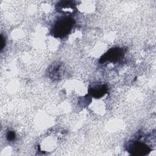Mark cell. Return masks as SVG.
I'll use <instances>...</instances> for the list:
<instances>
[{
  "label": "cell",
  "instance_id": "obj_3",
  "mask_svg": "<svg viewBox=\"0 0 156 156\" xmlns=\"http://www.w3.org/2000/svg\"><path fill=\"white\" fill-rule=\"evenodd\" d=\"M125 52L122 48L114 47L107 51L101 58L99 62L104 63L105 62L116 63L121 61L124 56Z\"/></svg>",
  "mask_w": 156,
  "mask_h": 156
},
{
  "label": "cell",
  "instance_id": "obj_6",
  "mask_svg": "<svg viewBox=\"0 0 156 156\" xmlns=\"http://www.w3.org/2000/svg\"><path fill=\"white\" fill-rule=\"evenodd\" d=\"M6 138L9 141H12L15 140L16 138L15 132L13 130H8V132H7Z\"/></svg>",
  "mask_w": 156,
  "mask_h": 156
},
{
  "label": "cell",
  "instance_id": "obj_5",
  "mask_svg": "<svg viewBox=\"0 0 156 156\" xmlns=\"http://www.w3.org/2000/svg\"><path fill=\"white\" fill-rule=\"evenodd\" d=\"M60 66L58 64L57 65H52L48 69L49 73H48L49 77L53 79H58L60 78L61 71H60Z\"/></svg>",
  "mask_w": 156,
  "mask_h": 156
},
{
  "label": "cell",
  "instance_id": "obj_7",
  "mask_svg": "<svg viewBox=\"0 0 156 156\" xmlns=\"http://www.w3.org/2000/svg\"><path fill=\"white\" fill-rule=\"evenodd\" d=\"M5 40L4 38L2 35L1 34V51H2L3 48L5 46Z\"/></svg>",
  "mask_w": 156,
  "mask_h": 156
},
{
  "label": "cell",
  "instance_id": "obj_1",
  "mask_svg": "<svg viewBox=\"0 0 156 156\" xmlns=\"http://www.w3.org/2000/svg\"><path fill=\"white\" fill-rule=\"evenodd\" d=\"M74 24V20L71 17H60L54 23L51 34L55 38H64L71 32Z\"/></svg>",
  "mask_w": 156,
  "mask_h": 156
},
{
  "label": "cell",
  "instance_id": "obj_4",
  "mask_svg": "<svg viewBox=\"0 0 156 156\" xmlns=\"http://www.w3.org/2000/svg\"><path fill=\"white\" fill-rule=\"evenodd\" d=\"M108 91V87L106 84H94L90 86L88 88L89 94L96 99L103 97Z\"/></svg>",
  "mask_w": 156,
  "mask_h": 156
},
{
  "label": "cell",
  "instance_id": "obj_2",
  "mask_svg": "<svg viewBox=\"0 0 156 156\" xmlns=\"http://www.w3.org/2000/svg\"><path fill=\"white\" fill-rule=\"evenodd\" d=\"M127 151L133 156H145L148 155L151 151V147L146 143L133 140L127 143L126 146Z\"/></svg>",
  "mask_w": 156,
  "mask_h": 156
}]
</instances>
